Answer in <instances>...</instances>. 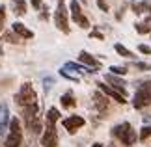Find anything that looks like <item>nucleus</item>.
<instances>
[{
    "label": "nucleus",
    "instance_id": "1",
    "mask_svg": "<svg viewBox=\"0 0 151 147\" xmlns=\"http://www.w3.org/2000/svg\"><path fill=\"white\" fill-rule=\"evenodd\" d=\"M112 136L116 140H119L121 143H123L125 147H131L136 143V131L132 128L131 123H119V125H116L112 128Z\"/></svg>",
    "mask_w": 151,
    "mask_h": 147
},
{
    "label": "nucleus",
    "instance_id": "2",
    "mask_svg": "<svg viewBox=\"0 0 151 147\" xmlns=\"http://www.w3.org/2000/svg\"><path fill=\"white\" fill-rule=\"evenodd\" d=\"M22 117H24V125L32 134H39L41 132V121H39V106L37 103L32 104V106L22 108Z\"/></svg>",
    "mask_w": 151,
    "mask_h": 147
},
{
    "label": "nucleus",
    "instance_id": "3",
    "mask_svg": "<svg viewBox=\"0 0 151 147\" xmlns=\"http://www.w3.org/2000/svg\"><path fill=\"white\" fill-rule=\"evenodd\" d=\"M15 103L19 104L21 108H26V106H32V104L37 103V95H36V90L32 87V84H22L19 93L15 95Z\"/></svg>",
    "mask_w": 151,
    "mask_h": 147
},
{
    "label": "nucleus",
    "instance_id": "4",
    "mask_svg": "<svg viewBox=\"0 0 151 147\" xmlns=\"http://www.w3.org/2000/svg\"><path fill=\"white\" fill-rule=\"evenodd\" d=\"M22 143V128H21V121L17 117H11L9 121V132L6 138L4 147H21Z\"/></svg>",
    "mask_w": 151,
    "mask_h": 147
},
{
    "label": "nucleus",
    "instance_id": "5",
    "mask_svg": "<svg viewBox=\"0 0 151 147\" xmlns=\"http://www.w3.org/2000/svg\"><path fill=\"white\" fill-rule=\"evenodd\" d=\"M54 24L63 34H69V15H67V8L63 0H58V8L54 11Z\"/></svg>",
    "mask_w": 151,
    "mask_h": 147
},
{
    "label": "nucleus",
    "instance_id": "6",
    "mask_svg": "<svg viewBox=\"0 0 151 147\" xmlns=\"http://www.w3.org/2000/svg\"><path fill=\"white\" fill-rule=\"evenodd\" d=\"M151 104V95L146 87V82H138L136 86V93H134V99H132V106L136 110H142Z\"/></svg>",
    "mask_w": 151,
    "mask_h": 147
},
{
    "label": "nucleus",
    "instance_id": "7",
    "mask_svg": "<svg viewBox=\"0 0 151 147\" xmlns=\"http://www.w3.org/2000/svg\"><path fill=\"white\" fill-rule=\"evenodd\" d=\"M41 145L43 147H56L58 145L56 123H47L45 121V131H43V136H41Z\"/></svg>",
    "mask_w": 151,
    "mask_h": 147
},
{
    "label": "nucleus",
    "instance_id": "8",
    "mask_svg": "<svg viewBox=\"0 0 151 147\" xmlns=\"http://www.w3.org/2000/svg\"><path fill=\"white\" fill-rule=\"evenodd\" d=\"M69 8H71V17H73V21L77 22L80 28H88V26H90V21L82 15V8H80L78 0H71V2H69Z\"/></svg>",
    "mask_w": 151,
    "mask_h": 147
},
{
    "label": "nucleus",
    "instance_id": "9",
    "mask_svg": "<svg viewBox=\"0 0 151 147\" xmlns=\"http://www.w3.org/2000/svg\"><path fill=\"white\" fill-rule=\"evenodd\" d=\"M84 117H80V115H69L67 119H63L62 121V125H63V128L69 132V134H75L78 131V128H82L84 127Z\"/></svg>",
    "mask_w": 151,
    "mask_h": 147
},
{
    "label": "nucleus",
    "instance_id": "10",
    "mask_svg": "<svg viewBox=\"0 0 151 147\" xmlns=\"http://www.w3.org/2000/svg\"><path fill=\"white\" fill-rule=\"evenodd\" d=\"M104 80H106L108 84L114 87V90H118V91H119L123 97H127V90H125V84H127V82H125L123 78H121V76L108 73V75H104Z\"/></svg>",
    "mask_w": 151,
    "mask_h": 147
},
{
    "label": "nucleus",
    "instance_id": "11",
    "mask_svg": "<svg viewBox=\"0 0 151 147\" xmlns=\"http://www.w3.org/2000/svg\"><path fill=\"white\" fill-rule=\"evenodd\" d=\"M9 110H8V104L6 103H0V136L2 134H6V131H8L9 127Z\"/></svg>",
    "mask_w": 151,
    "mask_h": 147
},
{
    "label": "nucleus",
    "instance_id": "12",
    "mask_svg": "<svg viewBox=\"0 0 151 147\" xmlns=\"http://www.w3.org/2000/svg\"><path fill=\"white\" fill-rule=\"evenodd\" d=\"M99 90L104 93V95L112 97L116 103H121V104H125V103H127V99H125L123 95H121V93H119L118 90H114L112 86H106V84H101V82H99Z\"/></svg>",
    "mask_w": 151,
    "mask_h": 147
},
{
    "label": "nucleus",
    "instance_id": "13",
    "mask_svg": "<svg viewBox=\"0 0 151 147\" xmlns=\"http://www.w3.org/2000/svg\"><path fill=\"white\" fill-rule=\"evenodd\" d=\"M78 60H80V63H82V65H86V67H91V69H99L101 65H99V62H97V58H93L91 54H88V52H80L78 54Z\"/></svg>",
    "mask_w": 151,
    "mask_h": 147
},
{
    "label": "nucleus",
    "instance_id": "14",
    "mask_svg": "<svg viewBox=\"0 0 151 147\" xmlns=\"http://www.w3.org/2000/svg\"><path fill=\"white\" fill-rule=\"evenodd\" d=\"M93 104H95V108L99 110L101 114H104V112L108 110V101H106V95H104L103 91L93 93Z\"/></svg>",
    "mask_w": 151,
    "mask_h": 147
},
{
    "label": "nucleus",
    "instance_id": "15",
    "mask_svg": "<svg viewBox=\"0 0 151 147\" xmlns=\"http://www.w3.org/2000/svg\"><path fill=\"white\" fill-rule=\"evenodd\" d=\"M13 32L17 34V36H21V37H24V39H32L34 37V32L32 30H28V28L22 24V22H13Z\"/></svg>",
    "mask_w": 151,
    "mask_h": 147
},
{
    "label": "nucleus",
    "instance_id": "16",
    "mask_svg": "<svg viewBox=\"0 0 151 147\" xmlns=\"http://www.w3.org/2000/svg\"><path fill=\"white\" fill-rule=\"evenodd\" d=\"M132 11H134L136 15H140V13H149V17H151V4L149 2H134L132 4Z\"/></svg>",
    "mask_w": 151,
    "mask_h": 147
},
{
    "label": "nucleus",
    "instance_id": "17",
    "mask_svg": "<svg viewBox=\"0 0 151 147\" xmlns=\"http://www.w3.org/2000/svg\"><path fill=\"white\" fill-rule=\"evenodd\" d=\"M60 101H62V106H63V108H67V110H69V108H75V104H77V101H75V97H73V93H71V91L63 93Z\"/></svg>",
    "mask_w": 151,
    "mask_h": 147
},
{
    "label": "nucleus",
    "instance_id": "18",
    "mask_svg": "<svg viewBox=\"0 0 151 147\" xmlns=\"http://www.w3.org/2000/svg\"><path fill=\"white\" fill-rule=\"evenodd\" d=\"M11 8L15 15H24L26 13V2L24 0H11Z\"/></svg>",
    "mask_w": 151,
    "mask_h": 147
},
{
    "label": "nucleus",
    "instance_id": "19",
    "mask_svg": "<svg viewBox=\"0 0 151 147\" xmlns=\"http://www.w3.org/2000/svg\"><path fill=\"white\" fill-rule=\"evenodd\" d=\"M58 119H60V112H58V108H49L47 110V115H45V121L47 123H56Z\"/></svg>",
    "mask_w": 151,
    "mask_h": 147
},
{
    "label": "nucleus",
    "instance_id": "20",
    "mask_svg": "<svg viewBox=\"0 0 151 147\" xmlns=\"http://www.w3.org/2000/svg\"><path fill=\"white\" fill-rule=\"evenodd\" d=\"M114 49H116V52H118L119 56H123V58H134V54H132V52L127 49V47H123L121 43H116Z\"/></svg>",
    "mask_w": 151,
    "mask_h": 147
},
{
    "label": "nucleus",
    "instance_id": "21",
    "mask_svg": "<svg viewBox=\"0 0 151 147\" xmlns=\"http://www.w3.org/2000/svg\"><path fill=\"white\" fill-rule=\"evenodd\" d=\"M134 28H136L138 34H151V24L146 22V21H144V22H136Z\"/></svg>",
    "mask_w": 151,
    "mask_h": 147
},
{
    "label": "nucleus",
    "instance_id": "22",
    "mask_svg": "<svg viewBox=\"0 0 151 147\" xmlns=\"http://www.w3.org/2000/svg\"><path fill=\"white\" fill-rule=\"evenodd\" d=\"M60 75L63 76V78H69V80H73V82H78V75H73L71 71H67L65 67L60 69Z\"/></svg>",
    "mask_w": 151,
    "mask_h": 147
},
{
    "label": "nucleus",
    "instance_id": "23",
    "mask_svg": "<svg viewBox=\"0 0 151 147\" xmlns=\"http://www.w3.org/2000/svg\"><path fill=\"white\" fill-rule=\"evenodd\" d=\"M127 71H129L127 67H119V65H112V67H110V73H112V75H118V76L127 75Z\"/></svg>",
    "mask_w": 151,
    "mask_h": 147
},
{
    "label": "nucleus",
    "instance_id": "24",
    "mask_svg": "<svg viewBox=\"0 0 151 147\" xmlns=\"http://www.w3.org/2000/svg\"><path fill=\"white\" fill-rule=\"evenodd\" d=\"M4 24H6V6H0V37H2Z\"/></svg>",
    "mask_w": 151,
    "mask_h": 147
},
{
    "label": "nucleus",
    "instance_id": "25",
    "mask_svg": "<svg viewBox=\"0 0 151 147\" xmlns=\"http://www.w3.org/2000/svg\"><path fill=\"white\" fill-rule=\"evenodd\" d=\"M151 136V125H146V127H142V131H140V140L144 142V140H147Z\"/></svg>",
    "mask_w": 151,
    "mask_h": 147
},
{
    "label": "nucleus",
    "instance_id": "26",
    "mask_svg": "<svg viewBox=\"0 0 151 147\" xmlns=\"http://www.w3.org/2000/svg\"><path fill=\"white\" fill-rule=\"evenodd\" d=\"M138 50H140L142 54H146V56H151V47H149V45L140 43V45H138Z\"/></svg>",
    "mask_w": 151,
    "mask_h": 147
},
{
    "label": "nucleus",
    "instance_id": "27",
    "mask_svg": "<svg viewBox=\"0 0 151 147\" xmlns=\"http://www.w3.org/2000/svg\"><path fill=\"white\" fill-rule=\"evenodd\" d=\"M134 67L140 69V71H149V69H151L149 63H144V62H134Z\"/></svg>",
    "mask_w": 151,
    "mask_h": 147
},
{
    "label": "nucleus",
    "instance_id": "28",
    "mask_svg": "<svg viewBox=\"0 0 151 147\" xmlns=\"http://www.w3.org/2000/svg\"><path fill=\"white\" fill-rule=\"evenodd\" d=\"M43 87H45V91H49L50 87H52V78H50V76H49V78H45V80H43Z\"/></svg>",
    "mask_w": 151,
    "mask_h": 147
},
{
    "label": "nucleus",
    "instance_id": "29",
    "mask_svg": "<svg viewBox=\"0 0 151 147\" xmlns=\"http://www.w3.org/2000/svg\"><path fill=\"white\" fill-rule=\"evenodd\" d=\"M4 39L6 41H11V43H17V41H19V39H15L13 34H4Z\"/></svg>",
    "mask_w": 151,
    "mask_h": 147
},
{
    "label": "nucleus",
    "instance_id": "30",
    "mask_svg": "<svg viewBox=\"0 0 151 147\" xmlns=\"http://www.w3.org/2000/svg\"><path fill=\"white\" fill-rule=\"evenodd\" d=\"M97 4H99V8H101L103 11H108V4L104 2V0H97Z\"/></svg>",
    "mask_w": 151,
    "mask_h": 147
},
{
    "label": "nucleus",
    "instance_id": "31",
    "mask_svg": "<svg viewBox=\"0 0 151 147\" xmlns=\"http://www.w3.org/2000/svg\"><path fill=\"white\" fill-rule=\"evenodd\" d=\"M32 6H34V9H39L41 8V4H43V0H30Z\"/></svg>",
    "mask_w": 151,
    "mask_h": 147
},
{
    "label": "nucleus",
    "instance_id": "32",
    "mask_svg": "<svg viewBox=\"0 0 151 147\" xmlns=\"http://www.w3.org/2000/svg\"><path fill=\"white\" fill-rule=\"evenodd\" d=\"M91 36H93V37H97V39H103V34H101V32H97V30H93V32H91Z\"/></svg>",
    "mask_w": 151,
    "mask_h": 147
},
{
    "label": "nucleus",
    "instance_id": "33",
    "mask_svg": "<svg viewBox=\"0 0 151 147\" xmlns=\"http://www.w3.org/2000/svg\"><path fill=\"white\" fill-rule=\"evenodd\" d=\"M146 87H147V91H149V95H151V80L146 82Z\"/></svg>",
    "mask_w": 151,
    "mask_h": 147
},
{
    "label": "nucleus",
    "instance_id": "34",
    "mask_svg": "<svg viewBox=\"0 0 151 147\" xmlns=\"http://www.w3.org/2000/svg\"><path fill=\"white\" fill-rule=\"evenodd\" d=\"M91 147H103L101 143H93V145H91Z\"/></svg>",
    "mask_w": 151,
    "mask_h": 147
},
{
    "label": "nucleus",
    "instance_id": "35",
    "mask_svg": "<svg viewBox=\"0 0 151 147\" xmlns=\"http://www.w3.org/2000/svg\"><path fill=\"white\" fill-rule=\"evenodd\" d=\"M82 2H88V0H82Z\"/></svg>",
    "mask_w": 151,
    "mask_h": 147
}]
</instances>
